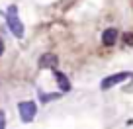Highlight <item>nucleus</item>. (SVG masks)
Segmentation results:
<instances>
[{"mask_svg": "<svg viewBox=\"0 0 133 129\" xmlns=\"http://www.w3.org/2000/svg\"><path fill=\"white\" fill-rule=\"evenodd\" d=\"M129 76H133L131 72H117V74L106 76V78L102 80V84H100V88H102V90H110L112 86H116V84H119V82H123V80H127Z\"/></svg>", "mask_w": 133, "mask_h": 129, "instance_id": "obj_3", "label": "nucleus"}, {"mask_svg": "<svg viewBox=\"0 0 133 129\" xmlns=\"http://www.w3.org/2000/svg\"><path fill=\"white\" fill-rule=\"evenodd\" d=\"M18 112H20V117L24 123H29V121L35 117V113H37V106H35V102H20L18 104Z\"/></svg>", "mask_w": 133, "mask_h": 129, "instance_id": "obj_2", "label": "nucleus"}, {"mask_svg": "<svg viewBox=\"0 0 133 129\" xmlns=\"http://www.w3.org/2000/svg\"><path fill=\"white\" fill-rule=\"evenodd\" d=\"M117 37H119V31H117L116 28H106L104 31H102V45H104V47L116 45Z\"/></svg>", "mask_w": 133, "mask_h": 129, "instance_id": "obj_4", "label": "nucleus"}, {"mask_svg": "<svg viewBox=\"0 0 133 129\" xmlns=\"http://www.w3.org/2000/svg\"><path fill=\"white\" fill-rule=\"evenodd\" d=\"M6 24H8L10 31L14 33V37L22 39L24 37V24L20 22V16H18V6H8V10H6Z\"/></svg>", "mask_w": 133, "mask_h": 129, "instance_id": "obj_1", "label": "nucleus"}, {"mask_svg": "<svg viewBox=\"0 0 133 129\" xmlns=\"http://www.w3.org/2000/svg\"><path fill=\"white\" fill-rule=\"evenodd\" d=\"M0 129H6V113H4V110H0Z\"/></svg>", "mask_w": 133, "mask_h": 129, "instance_id": "obj_9", "label": "nucleus"}, {"mask_svg": "<svg viewBox=\"0 0 133 129\" xmlns=\"http://www.w3.org/2000/svg\"><path fill=\"white\" fill-rule=\"evenodd\" d=\"M4 53V41H2V37H0V55Z\"/></svg>", "mask_w": 133, "mask_h": 129, "instance_id": "obj_10", "label": "nucleus"}, {"mask_svg": "<svg viewBox=\"0 0 133 129\" xmlns=\"http://www.w3.org/2000/svg\"><path fill=\"white\" fill-rule=\"evenodd\" d=\"M61 98V94H41V102H49V100H57Z\"/></svg>", "mask_w": 133, "mask_h": 129, "instance_id": "obj_8", "label": "nucleus"}, {"mask_svg": "<svg viewBox=\"0 0 133 129\" xmlns=\"http://www.w3.org/2000/svg\"><path fill=\"white\" fill-rule=\"evenodd\" d=\"M57 65H59V59L55 53H43L39 57V69H51V71H55Z\"/></svg>", "mask_w": 133, "mask_h": 129, "instance_id": "obj_5", "label": "nucleus"}, {"mask_svg": "<svg viewBox=\"0 0 133 129\" xmlns=\"http://www.w3.org/2000/svg\"><path fill=\"white\" fill-rule=\"evenodd\" d=\"M121 41H123V45H133V33H123L121 35Z\"/></svg>", "mask_w": 133, "mask_h": 129, "instance_id": "obj_7", "label": "nucleus"}, {"mask_svg": "<svg viewBox=\"0 0 133 129\" xmlns=\"http://www.w3.org/2000/svg\"><path fill=\"white\" fill-rule=\"evenodd\" d=\"M55 80H57L59 88H61V92H71V80L66 78V74H63V72H59L57 69H55Z\"/></svg>", "mask_w": 133, "mask_h": 129, "instance_id": "obj_6", "label": "nucleus"}]
</instances>
